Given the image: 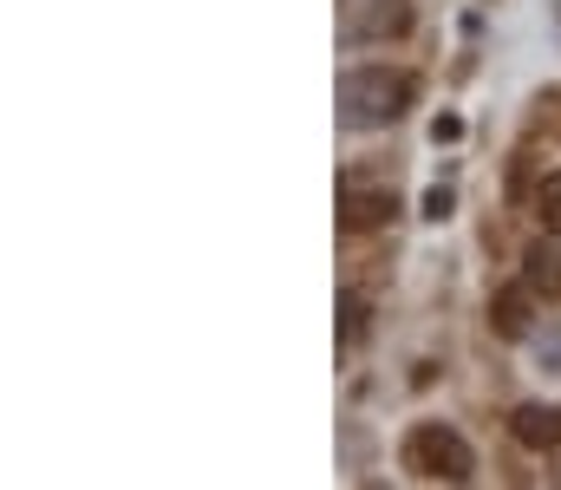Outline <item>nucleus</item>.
<instances>
[{
	"label": "nucleus",
	"mask_w": 561,
	"mask_h": 490,
	"mask_svg": "<svg viewBox=\"0 0 561 490\" xmlns=\"http://www.w3.org/2000/svg\"><path fill=\"white\" fill-rule=\"evenodd\" d=\"M419 99V72H392V66H346L340 72V118L353 132H379L399 125Z\"/></svg>",
	"instance_id": "nucleus-1"
},
{
	"label": "nucleus",
	"mask_w": 561,
	"mask_h": 490,
	"mask_svg": "<svg viewBox=\"0 0 561 490\" xmlns=\"http://www.w3.org/2000/svg\"><path fill=\"white\" fill-rule=\"evenodd\" d=\"M405 471H419L424 485H470L477 478V452H470L463 432L424 419V425L405 432Z\"/></svg>",
	"instance_id": "nucleus-2"
},
{
	"label": "nucleus",
	"mask_w": 561,
	"mask_h": 490,
	"mask_svg": "<svg viewBox=\"0 0 561 490\" xmlns=\"http://www.w3.org/2000/svg\"><path fill=\"white\" fill-rule=\"evenodd\" d=\"M405 33H412V0H373L366 13L346 20L353 46H379V39H405Z\"/></svg>",
	"instance_id": "nucleus-3"
},
{
	"label": "nucleus",
	"mask_w": 561,
	"mask_h": 490,
	"mask_svg": "<svg viewBox=\"0 0 561 490\" xmlns=\"http://www.w3.org/2000/svg\"><path fill=\"white\" fill-rule=\"evenodd\" d=\"M399 216V196L392 190H346L340 196V229L346 236H373V229H386Z\"/></svg>",
	"instance_id": "nucleus-4"
},
{
	"label": "nucleus",
	"mask_w": 561,
	"mask_h": 490,
	"mask_svg": "<svg viewBox=\"0 0 561 490\" xmlns=\"http://www.w3.org/2000/svg\"><path fill=\"white\" fill-rule=\"evenodd\" d=\"M510 432H516V445H529V452H556L561 445V406H516Z\"/></svg>",
	"instance_id": "nucleus-5"
},
{
	"label": "nucleus",
	"mask_w": 561,
	"mask_h": 490,
	"mask_svg": "<svg viewBox=\"0 0 561 490\" xmlns=\"http://www.w3.org/2000/svg\"><path fill=\"white\" fill-rule=\"evenodd\" d=\"M529 301H536L529 282H523V288H496V295H490V327H496L503 340H523V333H529Z\"/></svg>",
	"instance_id": "nucleus-6"
},
{
	"label": "nucleus",
	"mask_w": 561,
	"mask_h": 490,
	"mask_svg": "<svg viewBox=\"0 0 561 490\" xmlns=\"http://www.w3.org/2000/svg\"><path fill=\"white\" fill-rule=\"evenodd\" d=\"M523 282H529L536 295H561V255L549 249V242L523 249Z\"/></svg>",
	"instance_id": "nucleus-7"
},
{
	"label": "nucleus",
	"mask_w": 561,
	"mask_h": 490,
	"mask_svg": "<svg viewBox=\"0 0 561 490\" xmlns=\"http://www.w3.org/2000/svg\"><path fill=\"white\" fill-rule=\"evenodd\" d=\"M536 223H542L549 236H561V170H549V176L536 183Z\"/></svg>",
	"instance_id": "nucleus-8"
},
{
	"label": "nucleus",
	"mask_w": 561,
	"mask_h": 490,
	"mask_svg": "<svg viewBox=\"0 0 561 490\" xmlns=\"http://www.w3.org/2000/svg\"><path fill=\"white\" fill-rule=\"evenodd\" d=\"M340 315H346V346H353V340H366V301H359V295H346V301H340Z\"/></svg>",
	"instance_id": "nucleus-9"
},
{
	"label": "nucleus",
	"mask_w": 561,
	"mask_h": 490,
	"mask_svg": "<svg viewBox=\"0 0 561 490\" xmlns=\"http://www.w3.org/2000/svg\"><path fill=\"white\" fill-rule=\"evenodd\" d=\"M431 138H437V145H450V138H463V118H450V112H444V118L431 125Z\"/></svg>",
	"instance_id": "nucleus-10"
},
{
	"label": "nucleus",
	"mask_w": 561,
	"mask_h": 490,
	"mask_svg": "<svg viewBox=\"0 0 561 490\" xmlns=\"http://www.w3.org/2000/svg\"><path fill=\"white\" fill-rule=\"evenodd\" d=\"M424 216L444 223V216H450V190H431V196H424Z\"/></svg>",
	"instance_id": "nucleus-11"
}]
</instances>
